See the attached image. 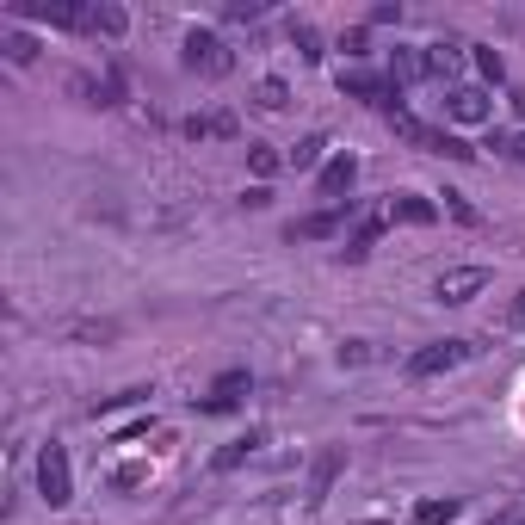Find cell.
<instances>
[{
  "label": "cell",
  "mask_w": 525,
  "mask_h": 525,
  "mask_svg": "<svg viewBox=\"0 0 525 525\" xmlns=\"http://www.w3.org/2000/svg\"><path fill=\"white\" fill-rule=\"evenodd\" d=\"M390 124H396V136H402V143L427 149V155H451V161H470V155H476V149L464 143V136H445V130H433V124H420L414 112H390Z\"/></svg>",
  "instance_id": "1"
},
{
  "label": "cell",
  "mask_w": 525,
  "mask_h": 525,
  "mask_svg": "<svg viewBox=\"0 0 525 525\" xmlns=\"http://www.w3.org/2000/svg\"><path fill=\"white\" fill-rule=\"evenodd\" d=\"M192 75H204V81H223L229 68H235V56H229V44L217 38V31H186V56H180Z\"/></svg>",
  "instance_id": "2"
},
{
  "label": "cell",
  "mask_w": 525,
  "mask_h": 525,
  "mask_svg": "<svg viewBox=\"0 0 525 525\" xmlns=\"http://www.w3.org/2000/svg\"><path fill=\"white\" fill-rule=\"evenodd\" d=\"M38 495H44L50 507L75 501V476H68V451H62V445H44V458H38Z\"/></svg>",
  "instance_id": "3"
},
{
  "label": "cell",
  "mask_w": 525,
  "mask_h": 525,
  "mask_svg": "<svg viewBox=\"0 0 525 525\" xmlns=\"http://www.w3.org/2000/svg\"><path fill=\"white\" fill-rule=\"evenodd\" d=\"M476 353L470 340H433V346H420V353H408V377H439L451 365H464Z\"/></svg>",
  "instance_id": "4"
},
{
  "label": "cell",
  "mask_w": 525,
  "mask_h": 525,
  "mask_svg": "<svg viewBox=\"0 0 525 525\" xmlns=\"http://www.w3.org/2000/svg\"><path fill=\"white\" fill-rule=\"evenodd\" d=\"M482 291H488V266H451V272L433 278V297L439 303H470Z\"/></svg>",
  "instance_id": "5"
},
{
  "label": "cell",
  "mask_w": 525,
  "mask_h": 525,
  "mask_svg": "<svg viewBox=\"0 0 525 525\" xmlns=\"http://www.w3.org/2000/svg\"><path fill=\"white\" fill-rule=\"evenodd\" d=\"M445 112H451V124H488L495 118V99H488V87H451V99H445Z\"/></svg>",
  "instance_id": "6"
},
{
  "label": "cell",
  "mask_w": 525,
  "mask_h": 525,
  "mask_svg": "<svg viewBox=\"0 0 525 525\" xmlns=\"http://www.w3.org/2000/svg\"><path fill=\"white\" fill-rule=\"evenodd\" d=\"M353 180H359V161H353V155H328V161H322V180H315V186H322V198H340Z\"/></svg>",
  "instance_id": "7"
},
{
  "label": "cell",
  "mask_w": 525,
  "mask_h": 525,
  "mask_svg": "<svg viewBox=\"0 0 525 525\" xmlns=\"http://www.w3.org/2000/svg\"><path fill=\"white\" fill-rule=\"evenodd\" d=\"M464 44H427V81H458Z\"/></svg>",
  "instance_id": "8"
},
{
  "label": "cell",
  "mask_w": 525,
  "mask_h": 525,
  "mask_svg": "<svg viewBox=\"0 0 525 525\" xmlns=\"http://www.w3.org/2000/svg\"><path fill=\"white\" fill-rule=\"evenodd\" d=\"M390 81H427V50H396L390 56Z\"/></svg>",
  "instance_id": "9"
},
{
  "label": "cell",
  "mask_w": 525,
  "mask_h": 525,
  "mask_svg": "<svg viewBox=\"0 0 525 525\" xmlns=\"http://www.w3.org/2000/svg\"><path fill=\"white\" fill-rule=\"evenodd\" d=\"M340 464H346L340 451H322V458H315V476H309V501H322V495H328V482L340 476Z\"/></svg>",
  "instance_id": "10"
},
{
  "label": "cell",
  "mask_w": 525,
  "mask_h": 525,
  "mask_svg": "<svg viewBox=\"0 0 525 525\" xmlns=\"http://www.w3.org/2000/svg\"><path fill=\"white\" fill-rule=\"evenodd\" d=\"M334 229H340V210H322V217L291 223V241H322V235H334Z\"/></svg>",
  "instance_id": "11"
},
{
  "label": "cell",
  "mask_w": 525,
  "mask_h": 525,
  "mask_svg": "<svg viewBox=\"0 0 525 525\" xmlns=\"http://www.w3.org/2000/svg\"><path fill=\"white\" fill-rule=\"evenodd\" d=\"M241 390H248V371H223V377H217V390H210V402H204V408H235V396H241Z\"/></svg>",
  "instance_id": "12"
},
{
  "label": "cell",
  "mask_w": 525,
  "mask_h": 525,
  "mask_svg": "<svg viewBox=\"0 0 525 525\" xmlns=\"http://www.w3.org/2000/svg\"><path fill=\"white\" fill-rule=\"evenodd\" d=\"M322 155H328V136L315 130V136H303V143L291 149V167H297V173H309V167H322Z\"/></svg>",
  "instance_id": "13"
},
{
  "label": "cell",
  "mask_w": 525,
  "mask_h": 525,
  "mask_svg": "<svg viewBox=\"0 0 525 525\" xmlns=\"http://www.w3.org/2000/svg\"><path fill=\"white\" fill-rule=\"evenodd\" d=\"M451 519H458V501H451V495H445V501H420L408 525H451Z\"/></svg>",
  "instance_id": "14"
},
{
  "label": "cell",
  "mask_w": 525,
  "mask_h": 525,
  "mask_svg": "<svg viewBox=\"0 0 525 525\" xmlns=\"http://www.w3.org/2000/svg\"><path fill=\"white\" fill-rule=\"evenodd\" d=\"M254 99H260V112H285V105H291V87L278 81V75H266V81L254 87Z\"/></svg>",
  "instance_id": "15"
},
{
  "label": "cell",
  "mask_w": 525,
  "mask_h": 525,
  "mask_svg": "<svg viewBox=\"0 0 525 525\" xmlns=\"http://www.w3.org/2000/svg\"><path fill=\"white\" fill-rule=\"evenodd\" d=\"M124 25H130V13L112 7V0H105V7H93V31H105V38H124Z\"/></svg>",
  "instance_id": "16"
},
{
  "label": "cell",
  "mask_w": 525,
  "mask_h": 525,
  "mask_svg": "<svg viewBox=\"0 0 525 525\" xmlns=\"http://www.w3.org/2000/svg\"><path fill=\"white\" fill-rule=\"evenodd\" d=\"M186 136H235L229 112H210V118H186Z\"/></svg>",
  "instance_id": "17"
},
{
  "label": "cell",
  "mask_w": 525,
  "mask_h": 525,
  "mask_svg": "<svg viewBox=\"0 0 525 525\" xmlns=\"http://www.w3.org/2000/svg\"><path fill=\"white\" fill-rule=\"evenodd\" d=\"M390 217H402V223H433L439 210H433L427 198H396V204H390Z\"/></svg>",
  "instance_id": "18"
},
{
  "label": "cell",
  "mask_w": 525,
  "mask_h": 525,
  "mask_svg": "<svg viewBox=\"0 0 525 525\" xmlns=\"http://www.w3.org/2000/svg\"><path fill=\"white\" fill-rule=\"evenodd\" d=\"M340 87L353 93V99H383V81H377V75H365V68H353V75H340Z\"/></svg>",
  "instance_id": "19"
},
{
  "label": "cell",
  "mask_w": 525,
  "mask_h": 525,
  "mask_svg": "<svg viewBox=\"0 0 525 525\" xmlns=\"http://www.w3.org/2000/svg\"><path fill=\"white\" fill-rule=\"evenodd\" d=\"M0 50H7V62H31V56H38V38H25V31H7V38H0Z\"/></svg>",
  "instance_id": "20"
},
{
  "label": "cell",
  "mask_w": 525,
  "mask_h": 525,
  "mask_svg": "<svg viewBox=\"0 0 525 525\" xmlns=\"http://www.w3.org/2000/svg\"><path fill=\"white\" fill-rule=\"evenodd\" d=\"M254 445H260V433H248V439H235V445H223V451H217V470H235V464L248 458Z\"/></svg>",
  "instance_id": "21"
},
{
  "label": "cell",
  "mask_w": 525,
  "mask_h": 525,
  "mask_svg": "<svg viewBox=\"0 0 525 525\" xmlns=\"http://www.w3.org/2000/svg\"><path fill=\"white\" fill-rule=\"evenodd\" d=\"M118 334V322H75L68 328V340H112Z\"/></svg>",
  "instance_id": "22"
},
{
  "label": "cell",
  "mask_w": 525,
  "mask_h": 525,
  "mask_svg": "<svg viewBox=\"0 0 525 525\" xmlns=\"http://www.w3.org/2000/svg\"><path fill=\"white\" fill-rule=\"evenodd\" d=\"M248 167L260 173V180H272V173H278V167H285V161H278L272 149H260V143H254V149H248Z\"/></svg>",
  "instance_id": "23"
},
{
  "label": "cell",
  "mask_w": 525,
  "mask_h": 525,
  "mask_svg": "<svg viewBox=\"0 0 525 525\" xmlns=\"http://www.w3.org/2000/svg\"><path fill=\"white\" fill-rule=\"evenodd\" d=\"M291 38H297V50L309 62H322V38H315V25H291Z\"/></svg>",
  "instance_id": "24"
},
{
  "label": "cell",
  "mask_w": 525,
  "mask_h": 525,
  "mask_svg": "<svg viewBox=\"0 0 525 525\" xmlns=\"http://www.w3.org/2000/svg\"><path fill=\"white\" fill-rule=\"evenodd\" d=\"M476 68H482V81H507V62L495 50H476Z\"/></svg>",
  "instance_id": "25"
},
{
  "label": "cell",
  "mask_w": 525,
  "mask_h": 525,
  "mask_svg": "<svg viewBox=\"0 0 525 525\" xmlns=\"http://www.w3.org/2000/svg\"><path fill=\"white\" fill-rule=\"evenodd\" d=\"M495 149H501L507 161H519V167H525V130H519V136H495Z\"/></svg>",
  "instance_id": "26"
},
{
  "label": "cell",
  "mask_w": 525,
  "mask_h": 525,
  "mask_svg": "<svg viewBox=\"0 0 525 525\" xmlns=\"http://www.w3.org/2000/svg\"><path fill=\"white\" fill-rule=\"evenodd\" d=\"M488 525H525V513H501V519H488Z\"/></svg>",
  "instance_id": "27"
},
{
  "label": "cell",
  "mask_w": 525,
  "mask_h": 525,
  "mask_svg": "<svg viewBox=\"0 0 525 525\" xmlns=\"http://www.w3.org/2000/svg\"><path fill=\"white\" fill-rule=\"evenodd\" d=\"M519 315H525V291H519Z\"/></svg>",
  "instance_id": "28"
}]
</instances>
